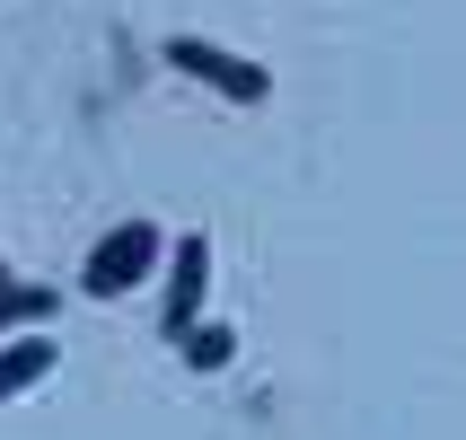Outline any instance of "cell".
<instances>
[{
  "label": "cell",
  "instance_id": "cell-2",
  "mask_svg": "<svg viewBox=\"0 0 466 440\" xmlns=\"http://www.w3.org/2000/svg\"><path fill=\"white\" fill-rule=\"evenodd\" d=\"M203 291H211V238L185 230L177 256H167V309H158V335L167 343H185L194 326H203Z\"/></svg>",
  "mask_w": 466,
  "mask_h": 440
},
{
  "label": "cell",
  "instance_id": "cell-3",
  "mask_svg": "<svg viewBox=\"0 0 466 440\" xmlns=\"http://www.w3.org/2000/svg\"><path fill=\"white\" fill-rule=\"evenodd\" d=\"M167 62H177V71H194L203 88H220V97H238V106H264V97H273V71H264V62H238V53L203 45V36H177V45H167Z\"/></svg>",
  "mask_w": 466,
  "mask_h": 440
},
{
  "label": "cell",
  "instance_id": "cell-6",
  "mask_svg": "<svg viewBox=\"0 0 466 440\" xmlns=\"http://www.w3.org/2000/svg\"><path fill=\"white\" fill-rule=\"evenodd\" d=\"M185 362H194V370H229L238 362V335H229V326H194V335H185Z\"/></svg>",
  "mask_w": 466,
  "mask_h": 440
},
{
  "label": "cell",
  "instance_id": "cell-4",
  "mask_svg": "<svg viewBox=\"0 0 466 440\" xmlns=\"http://www.w3.org/2000/svg\"><path fill=\"white\" fill-rule=\"evenodd\" d=\"M45 370H53V335H18L9 353H0V405H9L18 388H35Z\"/></svg>",
  "mask_w": 466,
  "mask_h": 440
},
{
  "label": "cell",
  "instance_id": "cell-5",
  "mask_svg": "<svg viewBox=\"0 0 466 440\" xmlns=\"http://www.w3.org/2000/svg\"><path fill=\"white\" fill-rule=\"evenodd\" d=\"M53 309H62V300H53L45 282H0V335H9V326H53Z\"/></svg>",
  "mask_w": 466,
  "mask_h": 440
},
{
  "label": "cell",
  "instance_id": "cell-1",
  "mask_svg": "<svg viewBox=\"0 0 466 440\" xmlns=\"http://www.w3.org/2000/svg\"><path fill=\"white\" fill-rule=\"evenodd\" d=\"M158 256H167V238H158L150 220H124V230L97 238V256L79 264V291H88V300H115V291H132Z\"/></svg>",
  "mask_w": 466,
  "mask_h": 440
}]
</instances>
